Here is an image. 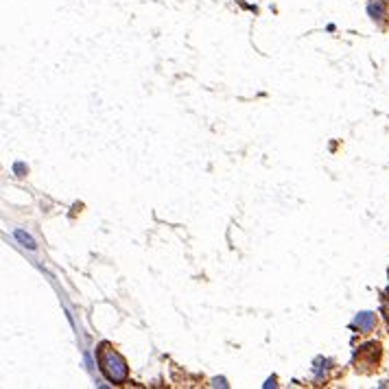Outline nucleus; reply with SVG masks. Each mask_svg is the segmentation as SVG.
<instances>
[{"instance_id": "4", "label": "nucleus", "mask_w": 389, "mask_h": 389, "mask_svg": "<svg viewBox=\"0 0 389 389\" xmlns=\"http://www.w3.org/2000/svg\"><path fill=\"white\" fill-rule=\"evenodd\" d=\"M16 236L22 241V245H26V247H35V243H33V238L31 236H28V234H24V232H22V230H16Z\"/></svg>"}, {"instance_id": "2", "label": "nucleus", "mask_w": 389, "mask_h": 389, "mask_svg": "<svg viewBox=\"0 0 389 389\" xmlns=\"http://www.w3.org/2000/svg\"><path fill=\"white\" fill-rule=\"evenodd\" d=\"M376 326V315L374 313H358L354 319V328H358L361 333H370Z\"/></svg>"}, {"instance_id": "3", "label": "nucleus", "mask_w": 389, "mask_h": 389, "mask_svg": "<svg viewBox=\"0 0 389 389\" xmlns=\"http://www.w3.org/2000/svg\"><path fill=\"white\" fill-rule=\"evenodd\" d=\"M368 13L374 20H380V18H385L387 7H385L383 0H370V3H368Z\"/></svg>"}, {"instance_id": "1", "label": "nucleus", "mask_w": 389, "mask_h": 389, "mask_svg": "<svg viewBox=\"0 0 389 389\" xmlns=\"http://www.w3.org/2000/svg\"><path fill=\"white\" fill-rule=\"evenodd\" d=\"M99 363H101V372L105 374L107 380H112L116 385H123L127 380V363H125V358L118 352L112 350L109 346H101Z\"/></svg>"}]
</instances>
